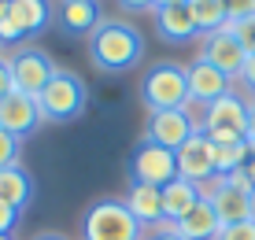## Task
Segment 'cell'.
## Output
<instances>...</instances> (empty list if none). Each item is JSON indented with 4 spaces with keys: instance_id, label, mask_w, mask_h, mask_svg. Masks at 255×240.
Here are the masks:
<instances>
[{
    "instance_id": "6da1fadb",
    "label": "cell",
    "mask_w": 255,
    "mask_h": 240,
    "mask_svg": "<svg viewBox=\"0 0 255 240\" xmlns=\"http://www.w3.org/2000/svg\"><path fill=\"white\" fill-rule=\"evenodd\" d=\"M85 48H89V63L100 74H129L144 59V37L126 19H104L89 33Z\"/></svg>"
},
{
    "instance_id": "7a4b0ae2",
    "label": "cell",
    "mask_w": 255,
    "mask_h": 240,
    "mask_svg": "<svg viewBox=\"0 0 255 240\" xmlns=\"http://www.w3.org/2000/svg\"><path fill=\"white\" fill-rule=\"evenodd\" d=\"M37 108H41L45 126H67V122L85 115V108H89V89H85V82L74 70L56 67V74L48 78V85L37 96Z\"/></svg>"
},
{
    "instance_id": "3957f363",
    "label": "cell",
    "mask_w": 255,
    "mask_h": 240,
    "mask_svg": "<svg viewBox=\"0 0 255 240\" xmlns=\"http://www.w3.org/2000/svg\"><path fill=\"white\" fill-rule=\"evenodd\" d=\"M140 100L148 111L189 108V67L178 59H159L140 78Z\"/></svg>"
},
{
    "instance_id": "277c9868",
    "label": "cell",
    "mask_w": 255,
    "mask_h": 240,
    "mask_svg": "<svg viewBox=\"0 0 255 240\" xmlns=\"http://www.w3.org/2000/svg\"><path fill=\"white\" fill-rule=\"evenodd\" d=\"M248 104L241 93H237V85L230 89L226 96H218L215 104H207V108H200V133L211 137L215 144H226V140H244V133H248Z\"/></svg>"
},
{
    "instance_id": "5b68a950",
    "label": "cell",
    "mask_w": 255,
    "mask_h": 240,
    "mask_svg": "<svg viewBox=\"0 0 255 240\" xmlns=\"http://www.w3.org/2000/svg\"><path fill=\"white\" fill-rule=\"evenodd\" d=\"M144 226L122 200H96L82 215V240H140Z\"/></svg>"
},
{
    "instance_id": "8992f818",
    "label": "cell",
    "mask_w": 255,
    "mask_h": 240,
    "mask_svg": "<svg viewBox=\"0 0 255 240\" xmlns=\"http://www.w3.org/2000/svg\"><path fill=\"white\" fill-rule=\"evenodd\" d=\"M204 196L211 200V207H215V215L222 218V226H233V222H244L252 218V181L244 170L237 174H226V177H215L211 185H204Z\"/></svg>"
},
{
    "instance_id": "52a82bcc",
    "label": "cell",
    "mask_w": 255,
    "mask_h": 240,
    "mask_svg": "<svg viewBox=\"0 0 255 240\" xmlns=\"http://www.w3.org/2000/svg\"><path fill=\"white\" fill-rule=\"evenodd\" d=\"M7 67H11V82L19 93L26 96H41V89L48 85V78L56 74V63L48 59L45 48H37V44H15V48L4 52Z\"/></svg>"
},
{
    "instance_id": "ba28073f",
    "label": "cell",
    "mask_w": 255,
    "mask_h": 240,
    "mask_svg": "<svg viewBox=\"0 0 255 240\" xmlns=\"http://www.w3.org/2000/svg\"><path fill=\"white\" fill-rule=\"evenodd\" d=\"M178 177V155L163 144L152 140H140L129 155V181L152 185V189H166V185Z\"/></svg>"
},
{
    "instance_id": "9c48e42d",
    "label": "cell",
    "mask_w": 255,
    "mask_h": 240,
    "mask_svg": "<svg viewBox=\"0 0 255 240\" xmlns=\"http://www.w3.org/2000/svg\"><path fill=\"white\" fill-rule=\"evenodd\" d=\"M200 129L196 115L189 108H170V111H148V122H144V140L152 144H163L170 152H178L181 144Z\"/></svg>"
},
{
    "instance_id": "30bf717a",
    "label": "cell",
    "mask_w": 255,
    "mask_h": 240,
    "mask_svg": "<svg viewBox=\"0 0 255 240\" xmlns=\"http://www.w3.org/2000/svg\"><path fill=\"white\" fill-rule=\"evenodd\" d=\"M174 155H178V177L200 185V189L218 177V174H215V144H211V137H204L200 129L192 133V137H189Z\"/></svg>"
},
{
    "instance_id": "8fae6325",
    "label": "cell",
    "mask_w": 255,
    "mask_h": 240,
    "mask_svg": "<svg viewBox=\"0 0 255 240\" xmlns=\"http://www.w3.org/2000/svg\"><path fill=\"white\" fill-rule=\"evenodd\" d=\"M41 126H45V119H41V108H37V96H26V93H7L4 100H0V129H7L11 137H33Z\"/></svg>"
},
{
    "instance_id": "7c38bea8",
    "label": "cell",
    "mask_w": 255,
    "mask_h": 240,
    "mask_svg": "<svg viewBox=\"0 0 255 240\" xmlns=\"http://www.w3.org/2000/svg\"><path fill=\"white\" fill-rule=\"evenodd\" d=\"M200 59H207L211 67H218L222 74H230L237 82V74L244 70L248 63V52L241 48V41L230 33V26L218 33H207V37H200Z\"/></svg>"
},
{
    "instance_id": "4fadbf2b",
    "label": "cell",
    "mask_w": 255,
    "mask_h": 240,
    "mask_svg": "<svg viewBox=\"0 0 255 240\" xmlns=\"http://www.w3.org/2000/svg\"><path fill=\"white\" fill-rule=\"evenodd\" d=\"M233 89V78L222 74L218 67H211L207 59H192L189 63V104H196V108H207V104H215L218 96H226Z\"/></svg>"
},
{
    "instance_id": "5bb4252c",
    "label": "cell",
    "mask_w": 255,
    "mask_h": 240,
    "mask_svg": "<svg viewBox=\"0 0 255 240\" xmlns=\"http://www.w3.org/2000/svg\"><path fill=\"white\" fill-rule=\"evenodd\" d=\"M56 30L67 33V37H85L100 26V4L96 0H56Z\"/></svg>"
},
{
    "instance_id": "9a60e30c",
    "label": "cell",
    "mask_w": 255,
    "mask_h": 240,
    "mask_svg": "<svg viewBox=\"0 0 255 240\" xmlns=\"http://www.w3.org/2000/svg\"><path fill=\"white\" fill-rule=\"evenodd\" d=\"M152 26L159 33V41L166 44H189V41H200V30L189 15V4H178V7H152Z\"/></svg>"
},
{
    "instance_id": "2e32d148",
    "label": "cell",
    "mask_w": 255,
    "mask_h": 240,
    "mask_svg": "<svg viewBox=\"0 0 255 240\" xmlns=\"http://www.w3.org/2000/svg\"><path fill=\"white\" fill-rule=\"evenodd\" d=\"M122 203L129 207V215H133L140 226H155V222H163V189H152V185H140V181H129L126 185V196Z\"/></svg>"
},
{
    "instance_id": "e0dca14e",
    "label": "cell",
    "mask_w": 255,
    "mask_h": 240,
    "mask_svg": "<svg viewBox=\"0 0 255 240\" xmlns=\"http://www.w3.org/2000/svg\"><path fill=\"white\" fill-rule=\"evenodd\" d=\"M0 203H7L15 211H26L33 203V174L22 163L0 170Z\"/></svg>"
},
{
    "instance_id": "ac0fdd59",
    "label": "cell",
    "mask_w": 255,
    "mask_h": 240,
    "mask_svg": "<svg viewBox=\"0 0 255 240\" xmlns=\"http://www.w3.org/2000/svg\"><path fill=\"white\" fill-rule=\"evenodd\" d=\"M174 229H178V237H185V240H215V237H218V229H222V218L215 215L211 200L204 196V200H200L196 207H192L189 215H185V218L174 222Z\"/></svg>"
},
{
    "instance_id": "d6986e66",
    "label": "cell",
    "mask_w": 255,
    "mask_h": 240,
    "mask_svg": "<svg viewBox=\"0 0 255 240\" xmlns=\"http://www.w3.org/2000/svg\"><path fill=\"white\" fill-rule=\"evenodd\" d=\"M7 4H11V15H15V22H19L26 41L37 37V33H45L52 15H56L52 0H7Z\"/></svg>"
},
{
    "instance_id": "ffe728a7",
    "label": "cell",
    "mask_w": 255,
    "mask_h": 240,
    "mask_svg": "<svg viewBox=\"0 0 255 240\" xmlns=\"http://www.w3.org/2000/svg\"><path fill=\"white\" fill-rule=\"evenodd\" d=\"M200 200H204V189H200V185L185 181V177H174V181L163 189V218H166V222L185 218Z\"/></svg>"
},
{
    "instance_id": "44dd1931",
    "label": "cell",
    "mask_w": 255,
    "mask_h": 240,
    "mask_svg": "<svg viewBox=\"0 0 255 240\" xmlns=\"http://www.w3.org/2000/svg\"><path fill=\"white\" fill-rule=\"evenodd\" d=\"M189 15L196 22L200 37L207 33H218L230 26V11H226V0H189Z\"/></svg>"
},
{
    "instance_id": "7402d4cb",
    "label": "cell",
    "mask_w": 255,
    "mask_h": 240,
    "mask_svg": "<svg viewBox=\"0 0 255 240\" xmlns=\"http://www.w3.org/2000/svg\"><path fill=\"white\" fill-rule=\"evenodd\" d=\"M211 144H215V140H211ZM248 155H252L248 140H226V144H215V174H218V177H226V174L244 170Z\"/></svg>"
},
{
    "instance_id": "603a6c76",
    "label": "cell",
    "mask_w": 255,
    "mask_h": 240,
    "mask_svg": "<svg viewBox=\"0 0 255 240\" xmlns=\"http://www.w3.org/2000/svg\"><path fill=\"white\" fill-rule=\"evenodd\" d=\"M22 30H19V22H15V15H11V4L7 0H0V44L4 48H15V44H22Z\"/></svg>"
},
{
    "instance_id": "cb8c5ba5",
    "label": "cell",
    "mask_w": 255,
    "mask_h": 240,
    "mask_svg": "<svg viewBox=\"0 0 255 240\" xmlns=\"http://www.w3.org/2000/svg\"><path fill=\"white\" fill-rule=\"evenodd\" d=\"M230 33L241 41V48L248 52V56H255V15H248V19H233Z\"/></svg>"
},
{
    "instance_id": "d4e9b609",
    "label": "cell",
    "mask_w": 255,
    "mask_h": 240,
    "mask_svg": "<svg viewBox=\"0 0 255 240\" xmlns=\"http://www.w3.org/2000/svg\"><path fill=\"white\" fill-rule=\"evenodd\" d=\"M19 155H22V140L11 137L7 129H0V170H4V166H15Z\"/></svg>"
},
{
    "instance_id": "484cf974",
    "label": "cell",
    "mask_w": 255,
    "mask_h": 240,
    "mask_svg": "<svg viewBox=\"0 0 255 240\" xmlns=\"http://www.w3.org/2000/svg\"><path fill=\"white\" fill-rule=\"evenodd\" d=\"M215 240H255V218L233 222V226H222Z\"/></svg>"
},
{
    "instance_id": "4316f807",
    "label": "cell",
    "mask_w": 255,
    "mask_h": 240,
    "mask_svg": "<svg viewBox=\"0 0 255 240\" xmlns=\"http://www.w3.org/2000/svg\"><path fill=\"white\" fill-rule=\"evenodd\" d=\"M140 240H185V237H178V229H174V222H155V226H148L144 233H140Z\"/></svg>"
},
{
    "instance_id": "83f0119b",
    "label": "cell",
    "mask_w": 255,
    "mask_h": 240,
    "mask_svg": "<svg viewBox=\"0 0 255 240\" xmlns=\"http://www.w3.org/2000/svg\"><path fill=\"white\" fill-rule=\"evenodd\" d=\"M241 89H248V100H255V56H248V63H244V70L237 74V82Z\"/></svg>"
},
{
    "instance_id": "f1b7e54d",
    "label": "cell",
    "mask_w": 255,
    "mask_h": 240,
    "mask_svg": "<svg viewBox=\"0 0 255 240\" xmlns=\"http://www.w3.org/2000/svg\"><path fill=\"white\" fill-rule=\"evenodd\" d=\"M226 11H230V22L248 19V15H255V0H226Z\"/></svg>"
},
{
    "instance_id": "f546056e",
    "label": "cell",
    "mask_w": 255,
    "mask_h": 240,
    "mask_svg": "<svg viewBox=\"0 0 255 240\" xmlns=\"http://www.w3.org/2000/svg\"><path fill=\"white\" fill-rule=\"evenodd\" d=\"M115 4L126 15H152V0H115Z\"/></svg>"
},
{
    "instance_id": "4dcf8cb0",
    "label": "cell",
    "mask_w": 255,
    "mask_h": 240,
    "mask_svg": "<svg viewBox=\"0 0 255 240\" xmlns=\"http://www.w3.org/2000/svg\"><path fill=\"white\" fill-rule=\"evenodd\" d=\"M22 211H15V207H7V203H0V233H7L11 237V229H15V222H19Z\"/></svg>"
},
{
    "instance_id": "1f68e13d",
    "label": "cell",
    "mask_w": 255,
    "mask_h": 240,
    "mask_svg": "<svg viewBox=\"0 0 255 240\" xmlns=\"http://www.w3.org/2000/svg\"><path fill=\"white\" fill-rule=\"evenodd\" d=\"M7 93H15V82H11V67H7V59L0 56V100H4Z\"/></svg>"
},
{
    "instance_id": "d6a6232c",
    "label": "cell",
    "mask_w": 255,
    "mask_h": 240,
    "mask_svg": "<svg viewBox=\"0 0 255 240\" xmlns=\"http://www.w3.org/2000/svg\"><path fill=\"white\" fill-rule=\"evenodd\" d=\"M244 140H248V148L255 152V100L248 104V133H244Z\"/></svg>"
},
{
    "instance_id": "836d02e7",
    "label": "cell",
    "mask_w": 255,
    "mask_h": 240,
    "mask_svg": "<svg viewBox=\"0 0 255 240\" xmlns=\"http://www.w3.org/2000/svg\"><path fill=\"white\" fill-rule=\"evenodd\" d=\"M244 174H248V181H252V189H255V152L248 155V163H244Z\"/></svg>"
},
{
    "instance_id": "e575fe53",
    "label": "cell",
    "mask_w": 255,
    "mask_h": 240,
    "mask_svg": "<svg viewBox=\"0 0 255 240\" xmlns=\"http://www.w3.org/2000/svg\"><path fill=\"white\" fill-rule=\"evenodd\" d=\"M178 4H189V0H152V7H178Z\"/></svg>"
},
{
    "instance_id": "d590c367",
    "label": "cell",
    "mask_w": 255,
    "mask_h": 240,
    "mask_svg": "<svg viewBox=\"0 0 255 240\" xmlns=\"http://www.w3.org/2000/svg\"><path fill=\"white\" fill-rule=\"evenodd\" d=\"M33 240H67V237H63V233H37Z\"/></svg>"
},
{
    "instance_id": "8d00e7d4",
    "label": "cell",
    "mask_w": 255,
    "mask_h": 240,
    "mask_svg": "<svg viewBox=\"0 0 255 240\" xmlns=\"http://www.w3.org/2000/svg\"><path fill=\"white\" fill-rule=\"evenodd\" d=\"M252 218H255V196H252Z\"/></svg>"
},
{
    "instance_id": "74e56055",
    "label": "cell",
    "mask_w": 255,
    "mask_h": 240,
    "mask_svg": "<svg viewBox=\"0 0 255 240\" xmlns=\"http://www.w3.org/2000/svg\"><path fill=\"white\" fill-rule=\"evenodd\" d=\"M0 240H11V237H7V233H0Z\"/></svg>"
},
{
    "instance_id": "f35d334b",
    "label": "cell",
    "mask_w": 255,
    "mask_h": 240,
    "mask_svg": "<svg viewBox=\"0 0 255 240\" xmlns=\"http://www.w3.org/2000/svg\"><path fill=\"white\" fill-rule=\"evenodd\" d=\"M4 52H7V48H4V44H0V56H4Z\"/></svg>"
}]
</instances>
